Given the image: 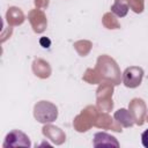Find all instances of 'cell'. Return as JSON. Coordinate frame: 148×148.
<instances>
[{
  "label": "cell",
  "mask_w": 148,
  "mask_h": 148,
  "mask_svg": "<svg viewBox=\"0 0 148 148\" xmlns=\"http://www.w3.org/2000/svg\"><path fill=\"white\" fill-rule=\"evenodd\" d=\"M141 142L146 148H148V128L141 134Z\"/></svg>",
  "instance_id": "cell-2"
},
{
  "label": "cell",
  "mask_w": 148,
  "mask_h": 148,
  "mask_svg": "<svg viewBox=\"0 0 148 148\" xmlns=\"http://www.w3.org/2000/svg\"><path fill=\"white\" fill-rule=\"evenodd\" d=\"M143 76V71L140 67H128L126 68V71L124 72V83L126 87L130 88H135L141 83Z\"/></svg>",
  "instance_id": "cell-1"
}]
</instances>
